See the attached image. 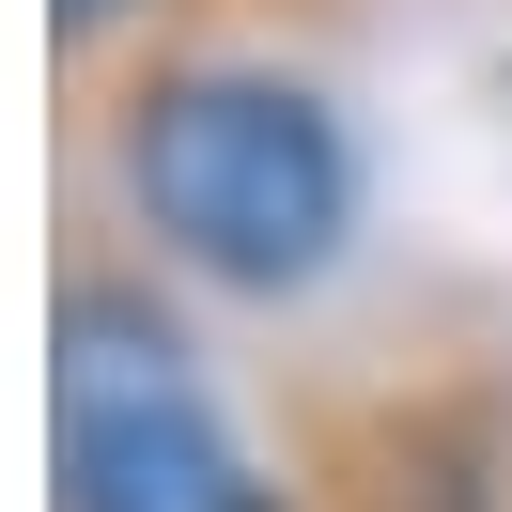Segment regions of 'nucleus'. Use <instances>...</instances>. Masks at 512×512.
I'll use <instances>...</instances> for the list:
<instances>
[{
    "label": "nucleus",
    "mask_w": 512,
    "mask_h": 512,
    "mask_svg": "<svg viewBox=\"0 0 512 512\" xmlns=\"http://www.w3.org/2000/svg\"><path fill=\"white\" fill-rule=\"evenodd\" d=\"M171 0H63V63H109L125 32H156Z\"/></svg>",
    "instance_id": "4"
},
{
    "label": "nucleus",
    "mask_w": 512,
    "mask_h": 512,
    "mask_svg": "<svg viewBox=\"0 0 512 512\" xmlns=\"http://www.w3.org/2000/svg\"><path fill=\"white\" fill-rule=\"evenodd\" d=\"M78 202L202 311H311L357 264V109L311 47L249 16H156L109 63H78Z\"/></svg>",
    "instance_id": "1"
},
{
    "label": "nucleus",
    "mask_w": 512,
    "mask_h": 512,
    "mask_svg": "<svg viewBox=\"0 0 512 512\" xmlns=\"http://www.w3.org/2000/svg\"><path fill=\"white\" fill-rule=\"evenodd\" d=\"M311 512H512V342L497 326H373L295 388Z\"/></svg>",
    "instance_id": "2"
},
{
    "label": "nucleus",
    "mask_w": 512,
    "mask_h": 512,
    "mask_svg": "<svg viewBox=\"0 0 512 512\" xmlns=\"http://www.w3.org/2000/svg\"><path fill=\"white\" fill-rule=\"evenodd\" d=\"M47 512H311V481L233 419L218 373H187L125 404H47Z\"/></svg>",
    "instance_id": "3"
}]
</instances>
